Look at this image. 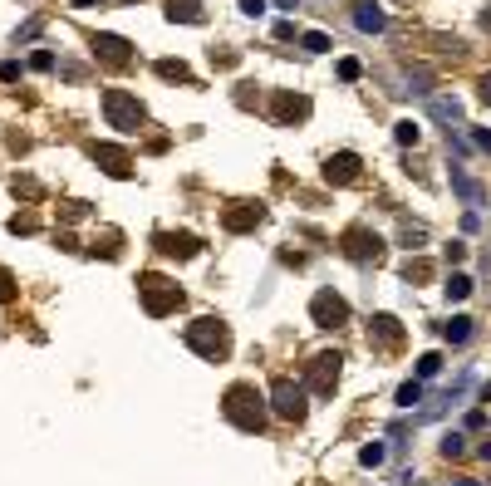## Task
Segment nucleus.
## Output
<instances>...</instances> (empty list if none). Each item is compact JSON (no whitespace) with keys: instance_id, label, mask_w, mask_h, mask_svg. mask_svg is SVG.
I'll use <instances>...</instances> for the list:
<instances>
[{"instance_id":"nucleus-34","label":"nucleus","mask_w":491,"mask_h":486,"mask_svg":"<svg viewBox=\"0 0 491 486\" xmlns=\"http://www.w3.org/2000/svg\"><path fill=\"white\" fill-rule=\"evenodd\" d=\"M30 64H35V69H54V54H49V49H35V59H30Z\"/></svg>"},{"instance_id":"nucleus-30","label":"nucleus","mask_w":491,"mask_h":486,"mask_svg":"<svg viewBox=\"0 0 491 486\" xmlns=\"http://www.w3.org/2000/svg\"><path fill=\"white\" fill-rule=\"evenodd\" d=\"M403 275H408V280H427V275H432V266H427V261H408V266H403Z\"/></svg>"},{"instance_id":"nucleus-6","label":"nucleus","mask_w":491,"mask_h":486,"mask_svg":"<svg viewBox=\"0 0 491 486\" xmlns=\"http://www.w3.org/2000/svg\"><path fill=\"white\" fill-rule=\"evenodd\" d=\"M309 319H314L319 329H344V324H349V300L334 295V290H319L309 300Z\"/></svg>"},{"instance_id":"nucleus-36","label":"nucleus","mask_w":491,"mask_h":486,"mask_svg":"<svg viewBox=\"0 0 491 486\" xmlns=\"http://www.w3.org/2000/svg\"><path fill=\"white\" fill-rule=\"evenodd\" d=\"M241 10H246V15L256 20V15H266V0H241Z\"/></svg>"},{"instance_id":"nucleus-25","label":"nucleus","mask_w":491,"mask_h":486,"mask_svg":"<svg viewBox=\"0 0 491 486\" xmlns=\"http://www.w3.org/2000/svg\"><path fill=\"white\" fill-rule=\"evenodd\" d=\"M384 457H389V447H384V442H369V447L359 452V462H364V467H384Z\"/></svg>"},{"instance_id":"nucleus-14","label":"nucleus","mask_w":491,"mask_h":486,"mask_svg":"<svg viewBox=\"0 0 491 486\" xmlns=\"http://www.w3.org/2000/svg\"><path fill=\"white\" fill-rule=\"evenodd\" d=\"M276 118H280V123H300V118H309V98H304V94H276Z\"/></svg>"},{"instance_id":"nucleus-16","label":"nucleus","mask_w":491,"mask_h":486,"mask_svg":"<svg viewBox=\"0 0 491 486\" xmlns=\"http://www.w3.org/2000/svg\"><path fill=\"white\" fill-rule=\"evenodd\" d=\"M354 25H359L364 35H384V30H389V15H384L379 5H359V10H354Z\"/></svg>"},{"instance_id":"nucleus-31","label":"nucleus","mask_w":491,"mask_h":486,"mask_svg":"<svg viewBox=\"0 0 491 486\" xmlns=\"http://www.w3.org/2000/svg\"><path fill=\"white\" fill-rule=\"evenodd\" d=\"M10 300H15V275L0 266V304H10Z\"/></svg>"},{"instance_id":"nucleus-40","label":"nucleus","mask_w":491,"mask_h":486,"mask_svg":"<svg viewBox=\"0 0 491 486\" xmlns=\"http://www.w3.org/2000/svg\"><path fill=\"white\" fill-rule=\"evenodd\" d=\"M276 5H280V10H295V5H300V0H276Z\"/></svg>"},{"instance_id":"nucleus-20","label":"nucleus","mask_w":491,"mask_h":486,"mask_svg":"<svg viewBox=\"0 0 491 486\" xmlns=\"http://www.w3.org/2000/svg\"><path fill=\"white\" fill-rule=\"evenodd\" d=\"M158 74H162V79H177V84H187V79H192V69H187L182 59H158Z\"/></svg>"},{"instance_id":"nucleus-8","label":"nucleus","mask_w":491,"mask_h":486,"mask_svg":"<svg viewBox=\"0 0 491 486\" xmlns=\"http://www.w3.org/2000/svg\"><path fill=\"white\" fill-rule=\"evenodd\" d=\"M344 256L349 261H379L384 256V241L369 226H354V231H344Z\"/></svg>"},{"instance_id":"nucleus-11","label":"nucleus","mask_w":491,"mask_h":486,"mask_svg":"<svg viewBox=\"0 0 491 486\" xmlns=\"http://www.w3.org/2000/svg\"><path fill=\"white\" fill-rule=\"evenodd\" d=\"M324 182H329V187L359 182V153H334V158L324 162Z\"/></svg>"},{"instance_id":"nucleus-39","label":"nucleus","mask_w":491,"mask_h":486,"mask_svg":"<svg viewBox=\"0 0 491 486\" xmlns=\"http://www.w3.org/2000/svg\"><path fill=\"white\" fill-rule=\"evenodd\" d=\"M452 486H482V482H472V477H457V482H452Z\"/></svg>"},{"instance_id":"nucleus-38","label":"nucleus","mask_w":491,"mask_h":486,"mask_svg":"<svg viewBox=\"0 0 491 486\" xmlns=\"http://www.w3.org/2000/svg\"><path fill=\"white\" fill-rule=\"evenodd\" d=\"M482 103L491 108V74H482Z\"/></svg>"},{"instance_id":"nucleus-35","label":"nucleus","mask_w":491,"mask_h":486,"mask_svg":"<svg viewBox=\"0 0 491 486\" xmlns=\"http://www.w3.org/2000/svg\"><path fill=\"white\" fill-rule=\"evenodd\" d=\"M0 79H5V84H15V79H20V64H15V59H10V64H0Z\"/></svg>"},{"instance_id":"nucleus-24","label":"nucleus","mask_w":491,"mask_h":486,"mask_svg":"<svg viewBox=\"0 0 491 486\" xmlns=\"http://www.w3.org/2000/svg\"><path fill=\"white\" fill-rule=\"evenodd\" d=\"M422 241H427V226H413V221H403V246H408V251H418Z\"/></svg>"},{"instance_id":"nucleus-41","label":"nucleus","mask_w":491,"mask_h":486,"mask_svg":"<svg viewBox=\"0 0 491 486\" xmlns=\"http://www.w3.org/2000/svg\"><path fill=\"white\" fill-rule=\"evenodd\" d=\"M74 5H79V10H84V5H94V0H74Z\"/></svg>"},{"instance_id":"nucleus-28","label":"nucleus","mask_w":491,"mask_h":486,"mask_svg":"<svg viewBox=\"0 0 491 486\" xmlns=\"http://www.w3.org/2000/svg\"><path fill=\"white\" fill-rule=\"evenodd\" d=\"M300 45H304L309 54H324V49H329V35H319V30H309V35H304Z\"/></svg>"},{"instance_id":"nucleus-10","label":"nucleus","mask_w":491,"mask_h":486,"mask_svg":"<svg viewBox=\"0 0 491 486\" xmlns=\"http://www.w3.org/2000/svg\"><path fill=\"white\" fill-rule=\"evenodd\" d=\"M153 241H158L162 256H177V261H192L196 251H201V241H196L192 231H158Z\"/></svg>"},{"instance_id":"nucleus-17","label":"nucleus","mask_w":491,"mask_h":486,"mask_svg":"<svg viewBox=\"0 0 491 486\" xmlns=\"http://www.w3.org/2000/svg\"><path fill=\"white\" fill-rule=\"evenodd\" d=\"M452 192L462 196L467 206H482V196H487L477 182H472V177H467V172H462V167H457V162H452Z\"/></svg>"},{"instance_id":"nucleus-19","label":"nucleus","mask_w":491,"mask_h":486,"mask_svg":"<svg viewBox=\"0 0 491 486\" xmlns=\"http://www.w3.org/2000/svg\"><path fill=\"white\" fill-rule=\"evenodd\" d=\"M442 339H447V344H467V339H472V319H467V314H452V319L442 324Z\"/></svg>"},{"instance_id":"nucleus-2","label":"nucleus","mask_w":491,"mask_h":486,"mask_svg":"<svg viewBox=\"0 0 491 486\" xmlns=\"http://www.w3.org/2000/svg\"><path fill=\"white\" fill-rule=\"evenodd\" d=\"M182 339H187V349H192V354H201V359H211V364L231 354V329H226L221 319H211V314H201V319H192Z\"/></svg>"},{"instance_id":"nucleus-15","label":"nucleus","mask_w":491,"mask_h":486,"mask_svg":"<svg viewBox=\"0 0 491 486\" xmlns=\"http://www.w3.org/2000/svg\"><path fill=\"white\" fill-rule=\"evenodd\" d=\"M261 216H266L261 206H251V201H236V206H231V211H226L221 221H226V231H251V226H256Z\"/></svg>"},{"instance_id":"nucleus-37","label":"nucleus","mask_w":491,"mask_h":486,"mask_svg":"<svg viewBox=\"0 0 491 486\" xmlns=\"http://www.w3.org/2000/svg\"><path fill=\"white\" fill-rule=\"evenodd\" d=\"M472 143H477L482 153H491V133H487V128H477V138H472Z\"/></svg>"},{"instance_id":"nucleus-1","label":"nucleus","mask_w":491,"mask_h":486,"mask_svg":"<svg viewBox=\"0 0 491 486\" xmlns=\"http://www.w3.org/2000/svg\"><path fill=\"white\" fill-rule=\"evenodd\" d=\"M226 422H236L241 432H261L271 408H266V393H256V384H231L226 389V403H221Z\"/></svg>"},{"instance_id":"nucleus-12","label":"nucleus","mask_w":491,"mask_h":486,"mask_svg":"<svg viewBox=\"0 0 491 486\" xmlns=\"http://www.w3.org/2000/svg\"><path fill=\"white\" fill-rule=\"evenodd\" d=\"M369 344H374V349H398V344H403V324H398L393 314H374V324H369Z\"/></svg>"},{"instance_id":"nucleus-26","label":"nucleus","mask_w":491,"mask_h":486,"mask_svg":"<svg viewBox=\"0 0 491 486\" xmlns=\"http://www.w3.org/2000/svg\"><path fill=\"white\" fill-rule=\"evenodd\" d=\"M413 403H422V384H418V379L398 389V408H413Z\"/></svg>"},{"instance_id":"nucleus-29","label":"nucleus","mask_w":491,"mask_h":486,"mask_svg":"<svg viewBox=\"0 0 491 486\" xmlns=\"http://www.w3.org/2000/svg\"><path fill=\"white\" fill-rule=\"evenodd\" d=\"M393 138H398L403 148H413V143H418V123H398V128H393Z\"/></svg>"},{"instance_id":"nucleus-3","label":"nucleus","mask_w":491,"mask_h":486,"mask_svg":"<svg viewBox=\"0 0 491 486\" xmlns=\"http://www.w3.org/2000/svg\"><path fill=\"white\" fill-rule=\"evenodd\" d=\"M103 118H108V128H118V133H138V128L148 123V108L133 94H123V89H103Z\"/></svg>"},{"instance_id":"nucleus-9","label":"nucleus","mask_w":491,"mask_h":486,"mask_svg":"<svg viewBox=\"0 0 491 486\" xmlns=\"http://www.w3.org/2000/svg\"><path fill=\"white\" fill-rule=\"evenodd\" d=\"M89 158H94L108 177H128V172H133V158H128L123 148H113V143H94V148H89Z\"/></svg>"},{"instance_id":"nucleus-21","label":"nucleus","mask_w":491,"mask_h":486,"mask_svg":"<svg viewBox=\"0 0 491 486\" xmlns=\"http://www.w3.org/2000/svg\"><path fill=\"white\" fill-rule=\"evenodd\" d=\"M442 374V354H422L418 359V384H427V379H437Z\"/></svg>"},{"instance_id":"nucleus-27","label":"nucleus","mask_w":491,"mask_h":486,"mask_svg":"<svg viewBox=\"0 0 491 486\" xmlns=\"http://www.w3.org/2000/svg\"><path fill=\"white\" fill-rule=\"evenodd\" d=\"M462 452H467V437L462 432H447L442 437V457H462Z\"/></svg>"},{"instance_id":"nucleus-23","label":"nucleus","mask_w":491,"mask_h":486,"mask_svg":"<svg viewBox=\"0 0 491 486\" xmlns=\"http://www.w3.org/2000/svg\"><path fill=\"white\" fill-rule=\"evenodd\" d=\"M432 113L452 123V118H462V103H457V98H432Z\"/></svg>"},{"instance_id":"nucleus-18","label":"nucleus","mask_w":491,"mask_h":486,"mask_svg":"<svg viewBox=\"0 0 491 486\" xmlns=\"http://www.w3.org/2000/svg\"><path fill=\"white\" fill-rule=\"evenodd\" d=\"M167 20H182V25H201V0H167Z\"/></svg>"},{"instance_id":"nucleus-22","label":"nucleus","mask_w":491,"mask_h":486,"mask_svg":"<svg viewBox=\"0 0 491 486\" xmlns=\"http://www.w3.org/2000/svg\"><path fill=\"white\" fill-rule=\"evenodd\" d=\"M442 290H447V300H467V295H472V280H467V275H447Z\"/></svg>"},{"instance_id":"nucleus-13","label":"nucleus","mask_w":491,"mask_h":486,"mask_svg":"<svg viewBox=\"0 0 491 486\" xmlns=\"http://www.w3.org/2000/svg\"><path fill=\"white\" fill-rule=\"evenodd\" d=\"M128 40L123 35H94V54L103 59V64H128Z\"/></svg>"},{"instance_id":"nucleus-5","label":"nucleus","mask_w":491,"mask_h":486,"mask_svg":"<svg viewBox=\"0 0 491 486\" xmlns=\"http://www.w3.org/2000/svg\"><path fill=\"white\" fill-rule=\"evenodd\" d=\"M271 413H276V417H285V422H304V413H309L304 389L290 384V379H276V384H271Z\"/></svg>"},{"instance_id":"nucleus-4","label":"nucleus","mask_w":491,"mask_h":486,"mask_svg":"<svg viewBox=\"0 0 491 486\" xmlns=\"http://www.w3.org/2000/svg\"><path fill=\"white\" fill-rule=\"evenodd\" d=\"M138 300H143L148 314L162 319V314H172V309L182 304V290H177L167 275H143V280H138Z\"/></svg>"},{"instance_id":"nucleus-32","label":"nucleus","mask_w":491,"mask_h":486,"mask_svg":"<svg viewBox=\"0 0 491 486\" xmlns=\"http://www.w3.org/2000/svg\"><path fill=\"white\" fill-rule=\"evenodd\" d=\"M339 79L354 84V79H359V59H339Z\"/></svg>"},{"instance_id":"nucleus-33","label":"nucleus","mask_w":491,"mask_h":486,"mask_svg":"<svg viewBox=\"0 0 491 486\" xmlns=\"http://www.w3.org/2000/svg\"><path fill=\"white\" fill-rule=\"evenodd\" d=\"M10 231H15V236H30V231H35V216H15Z\"/></svg>"},{"instance_id":"nucleus-7","label":"nucleus","mask_w":491,"mask_h":486,"mask_svg":"<svg viewBox=\"0 0 491 486\" xmlns=\"http://www.w3.org/2000/svg\"><path fill=\"white\" fill-rule=\"evenodd\" d=\"M339 364H344L339 354H314V359H309V374H304V389L319 393V398L334 393V384H339Z\"/></svg>"}]
</instances>
